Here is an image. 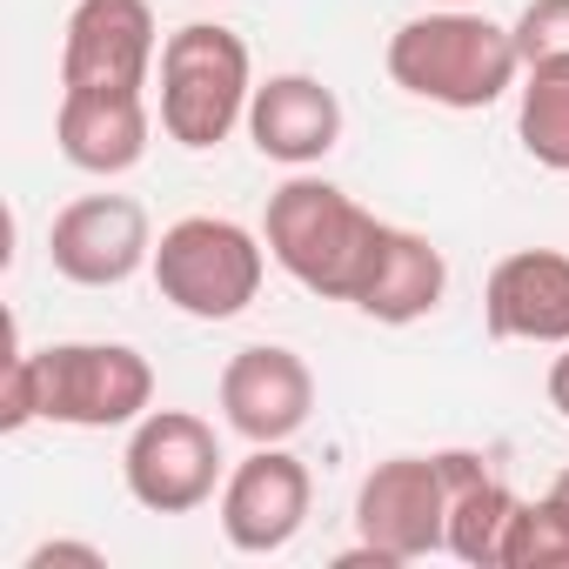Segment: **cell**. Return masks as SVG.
Segmentation results:
<instances>
[{"instance_id": "obj_22", "label": "cell", "mask_w": 569, "mask_h": 569, "mask_svg": "<svg viewBox=\"0 0 569 569\" xmlns=\"http://www.w3.org/2000/svg\"><path fill=\"white\" fill-rule=\"evenodd\" d=\"M549 496H556V502H569V469H562V476L549 482Z\"/></svg>"}, {"instance_id": "obj_8", "label": "cell", "mask_w": 569, "mask_h": 569, "mask_svg": "<svg viewBox=\"0 0 569 569\" xmlns=\"http://www.w3.org/2000/svg\"><path fill=\"white\" fill-rule=\"evenodd\" d=\"M309 502H316V482H309V462L289 456V442H248V456L228 469L214 496V516H221L228 549L274 556L302 536Z\"/></svg>"}, {"instance_id": "obj_15", "label": "cell", "mask_w": 569, "mask_h": 569, "mask_svg": "<svg viewBox=\"0 0 569 569\" xmlns=\"http://www.w3.org/2000/svg\"><path fill=\"white\" fill-rule=\"evenodd\" d=\"M148 134H154V114H148V94H61V114H54V148L68 168L81 174H128L148 161Z\"/></svg>"}, {"instance_id": "obj_5", "label": "cell", "mask_w": 569, "mask_h": 569, "mask_svg": "<svg viewBox=\"0 0 569 569\" xmlns=\"http://www.w3.org/2000/svg\"><path fill=\"white\" fill-rule=\"evenodd\" d=\"M148 274L168 309H181L194 322H234L261 296L268 241L228 214H181L174 228H161Z\"/></svg>"}, {"instance_id": "obj_6", "label": "cell", "mask_w": 569, "mask_h": 569, "mask_svg": "<svg viewBox=\"0 0 569 569\" xmlns=\"http://www.w3.org/2000/svg\"><path fill=\"white\" fill-rule=\"evenodd\" d=\"M356 549L342 562H422L449 549V489H442V462L436 456H389L362 476L356 489Z\"/></svg>"}, {"instance_id": "obj_1", "label": "cell", "mask_w": 569, "mask_h": 569, "mask_svg": "<svg viewBox=\"0 0 569 569\" xmlns=\"http://www.w3.org/2000/svg\"><path fill=\"white\" fill-rule=\"evenodd\" d=\"M154 409V369L128 342H54L8 356V396H0V429L21 436L28 422L61 429H134Z\"/></svg>"}, {"instance_id": "obj_20", "label": "cell", "mask_w": 569, "mask_h": 569, "mask_svg": "<svg viewBox=\"0 0 569 569\" xmlns=\"http://www.w3.org/2000/svg\"><path fill=\"white\" fill-rule=\"evenodd\" d=\"M54 562H81V569H101L108 556H101L94 542H41V549L28 556V569H54Z\"/></svg>"}, {"instance_id": "obj_14", "label": "cell", "mask_w": 569, "mask_h": 569, "mask_svg": "<svg viewBox=\"0 0 569 569\" xmlns=\"http://www.w3.org/2000/svg\"><path fill=\"white\" fill-rule=\"evenodd\" d=\"M442 296H449V254H442L422 228H396V221H389L382 241H376V261H369V274H362L356 309H362L369 322H382V329H409V322L436 316Z\"/></svg>"}, {"instance_id": "obj_3", "label": "cell", "mask_w": 569, "mask_h": 569, "mask_svg": "<svg viewBox=\"0 0 569 569\" xmlns=\"http://www.w3.org/2000/svg\"><path fill=\"white\" fill-rule=\"evenodd\" d=\"M389 81L429 108H496L516 81H522V54H516V28H496L476 8H429L416 21H402L389 34L382 54Z\"/></svg>"}, {"instance_id": "obj_11", "label": "cell", "mask_w": 569, "mask_h": 569, "mask_svg": "<svg viewBox=\"0 0 569 569\" xmlns=\"http://www.w3.org/2000/svg\"><path fill=\"white\" fill-rule=\"evenodd\" d=\"M214 402H221V422L241 442H289L316 416V369L281 342H248V349L228 356V369L214 382Z\"/></svg>"}, {"instance_id": "obj_10", "label": "cell", "mask_w": 569, "mask_h": 569, "mask_svg": "<svg viewBox=\"0 0 569 569\" xmlns=\"http://www.w3.org/2000/svg\"><path fill=\"white\" fill-rule=\"evenodd\" d=\"M48 261L74 289H121L154 261V228L134 194H81L48 228Z\"/></svg>"}, {"instance_id": "obj_19", "label": "cell", "mask_w": 569, "mask_h": 569, "mask_svg": "<svg viewBox=\"0 0 569 569\" xmlns=\"http://www.w3.org/2000/svg\"><path fill=\"white\" fill-rule=\"evenodd\" d=\"M516 54L529 61H569V0H529L516 14Z\"/></svg>"}, {"instance_id": "obj_2", "label": "cell", "mask_w": 569, "mask_h": 569, "mask_svg": "<svg viewBox=\"0 0 569 569\" xmlns=\"http://www.w3.org/2000/svg\"><path fill=\"white\" fill-rule=\"evenodd\" d=\"M389 221H376L349 188L296 168L268 194V214H261V241H268V261L302 281L309 296L322 302H349L362 296V274L376 261V241H382Z\"/></svg>"}, {"instance_id": "obj_9", "label": "cell", "mask_w": 569, "mask_h": 569, "mask_svg": "<svg viewBox=\"0 0 569 569\" xmlns=\"http://www.w3.org/2000/svg\"><path fill=\"white\" fill-rule=\"evenodd\" d=\"M161 61L148 0H74L61 34V94H141Z\"/></svg>"}, {"instance_id": "obj_7", "label": "cell", "mask_w": 569, "mask_h": 569, "mask_svg": "<svg viewBox=\"0 0 569 569\" xmlns=\"http://www.w3.org/2000/svg\"><path fill=\"white\" fill-rule=\"evenodd\" d=\"M121 482L148 516H194L201 502L221 496L228 462H221L214 429L194 409H148L128 436Z\"/></svg>"}, {"instance_id": "obj_13", "label": "cell", "mask_w": 569, "mask_h": 569, "mask_svg": "<svg viewBox=\"0 0 569 569\" xmlns=\"http://www.w3.org/2000/svg\"><path fill=\"white\" fill-rule=\"evenodd\" d=\"M248 141L261 161L316 168L342 148V101L322 74H268L248 101Z\"/></svg>"}, {"instance_id": "obj_23", "label": "cell", "mask_w": 569, "mask_h": 569, "mask_svg": "<svg viewBox=\"0 0 569 569\" xmlns=\"http://www.w3.org/2000/svg\"><path fill=\"white\" fill-rule=\"evenodd\" d=\"M429 8H476V0H429Z\"/></svg>"}, {"instance_id": "obj_17", "label": "cell", "mask_w": 569, "mask_h": 569, "mask_svg": "<svg viewBox=\"0 0 569 569\" xmlns=\"http://www.w3.org/2000/svg\"><path fill=\"white\" fill-rule=\"evenodd\" d=\"M516 141L536 168L569 174V61H529L516 88Z\"/></svg>"}, {"instance_id": "obj_16", "label": "cell", "mask_w": 569, "mask_h": 569, "mask_svg": "<svg viewBox=\"0 0 569 569\" xmlns=\"http://www.w3.org/2000/svg\"><path fill=\"white\" fill-rule=\"evenodd\" d=\"M442 462V489H449V549L469 569H502V529L516 516V496L502 482V469L476 449H436Z\"/></svg>"}, {"instance_id": "obj_4", "label": "cell", "mask_w": 569, "mask_h": 569, "mask_svg": "<svg viewBox=\"0 0 569 569\" xmlns=\"http://www.w3.org/2000/svg\"><path fill=\"white\" fill-rule=\"evenodd\" d=\"M254 101V61L248 41L221 21H188L161 41V134L188 154L221 148L234 128H248Z\"/></svg>"}, {"instance_id": "obj_12", "label": "cell", "mask_w": 569, "mask_h": 569, "mask_svg": "<svg viewBox=\"0 0 569 569\" xmlns=\"http://www.w3.org/2000/svg\"><path fill=\"white\" fill-rule=\"evenodd\" d=\"M482 329L496 342H569V254L562 248H516L482 281Z\"/></svg>"}, {"instance_id": "obj_18", "label": "cell", "mask_w": 569, "mask_h": 569, "mask_svg": "<svg viewBox=\"0 0 569 569\" xmlns=\"http://www.w3.org/2000/svg\"><path fill=\"white\" fill-rule=\"evenodd\" d=\"M502 569H569V502L556 496L516 502L502 529Z\"/></svg>"}, {"instance_id": "obj_21", "label": "cell", "mask_w": 569, "mask_h": 569, "mask_svg": "<svg viewBox=\"0 0 569 569\" xmlns=\"http://www.w3.org/2000/svg\"><path fill=\"white\" fill-rule=\"evenodd\" d=\"M542 389H549V409L569 422V342H562V356L549 362V382H542Z\"/></svg>"}]
</instances>
